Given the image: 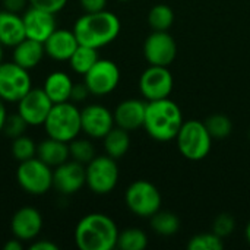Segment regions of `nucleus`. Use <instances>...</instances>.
<instances>
[{
    "instance_id": "obj_1",
    "label": "nucleus",
    "mask_w": 250,
    "mask_h": 250,
    "mask_svg": "<svg viewBox=\"0 0 250 250\" xmlns=\"http://www.w3.org/2000/svg\"><path fill=\"white\" fill-rule=\"evenodd\" d=\"M120 29V19L107 9L98 12H85L73 25V32L78 38V42L97 50L111 44L119 37Z\"/></svg>"
},
{
    "instance_id": "obj_2",
    "label": "nucleus",
    "mask_w": 250,
    "mask_h": 250,
    "mask_svg": "<svg viewBox=\"0 0 250 250\" xmlns=\"http://www.w3.org/2000/svg\"><path fill=\"white\" fill-rule=\"evenodd\" d=\"M117 224L101 212H91L82 217L73 233L75 245L81 250H113L117 246Z\"/></svg>"
},
{
    "instance_id": "obj_3",
    "label": "nucleus",
    "mask_w": 250,
    "mask_h": 250,
    "mask_svg": "<svg viewBox=\"0 0 250 250\" xmlns=\"http://www.w3.org/2000/svg\"><path fill=\"white\" fill-rule=\"evenodd\" d=\"M183 122L180 107L170 98L146 101L144 129L154 141L168 142L176 139Z\"/></svg>"
},
{
    "instance_id": "obj_4",
    "label": "nucleus",
    "mask_w": 250,
    "mask_h": 250,
    "mask_svg": "<svg viewBox=\"0 0 250 250\" xmlns=\"http://www.w3.org/2000/svg\"><path fill=\"white\" fill-rule=\"evenodd\" d=\"M42 126L47 136L69 144L82 132L81 110L72 101L53 104Z\"/></svg>"
},
{
    "instance_id": "obj_5",
    "label": "nucleus",
    "mask_w": 250,
    "mask_h": 250,
    "mask_svg": "<svg viewBox=\"0 0 250 250\" xmlns=\"http://www.w3.org/2000/svg\"><path fill=\"white\" fill-rule=\"evenodd\" d=\"M177 148L180 154L189 161H201L211 152L212 136L201 120L183 122L177 136Z\"/></svg>"
},
{
    "instance_id": "obj_6",
    "label": "nucleus",
    "mask_w": 250,
    "mask_h": 250,
    "mask_svg": "<svg viewBox=\"0 0 250 250\" xmlns=\"http://www.w3.org/2000/svg\"><path fill=\"white\" fill-rule=\"evenodd\" d=\"M16 182L28 195H45L53 188V168L38 157H34L19 163L16 168Z\"/></svg>"
},
{
    "instance_id": "obj_7",
    "label": "nucleus",
    "mask_w": 250,
    "mask_h": 250,
    "mask_svg": "<svg viewBox=\"0 0 250 250\" xmlns=\"http://www.w3.org/2000/svg\"><path fill=\"white\" fill-rule=\"evenodd\" d=\"M127 209L139 218H151L161 209V193L157 186L148 180H136L125 192Z\"/></svg>"
},
{
    "instance_id": "obj_8",
    "label": "nucleus",
    "mask_w": 250,
    "mask_h": 250,
    "mask_svg": "<svg viewBox=\"0 0 250 250\" xmlns=\"http://www.w3.org/2000/svg\"><path fill=\"white\" fill-rule=\"evenodd\" d=\"M86 186L95 195L111 193L119 183L117 160L105 155H95L86 166Z\"/></svg>"
},
{
    "instance_id": "obj_9",
    "label": "nucleus",
    "mask_w": 250,
    "mask_h": 250,
    "mask_svg": "<svg viewBox=\"0 0 250 250\" xmlns=\"http://www.w3.org/2000/svg\"><path fill=\"white\" fill-rule=\"evenodd\" d=\"M32 88L29 70L12 62L0 63V98L4 103H18Z\"/></svg>"
},
{
    "instance_id": "obj_10",
    "label": "nucleus",
    "mask_w": 250,
    "mask_h": 250,
    "mask_svg": "<svg viewBox=\"0 0 250 250\" xmlns=\"http://www.w3.org/2000/svg\"><path fill=\"white\" fill-rule=\"evenodd\" d=\"M83 82L88 86L91 95H108L119 86L120 69L113 60L98 59V62L83 75Z\"/></svg>"
},
{
    "instance_id": "obj_11",
    "label": "nucleus",
    "mask_w": 250,
    "mask_h": 250,
    "mask_svg": "<svg viewBox=\"0 0 250 250\" xmlns=\"http://www.w3.org/2000/svg\"><path fill=\"white\" fill-rule=\"evenodd\" d=\"M174 86V79L167 66L149 64L139 78V91L146 101L168 98Z\"/></svg>"
},
{
    "instance_id": "obj_12",
    "label": "nucleus",
    "mask_w": 250,
    "mask_h": 250,
    "mask_svg": "<svg viewBox=\"0 0 250 250\" xmlns=\"http://www.w3.org/2000/svg\"><path fill=\"white\" fill-rule=\"evenodd\" d=\"M145 60L152 66H170L177 56V44L168 31H152L144 42Z\"/></svg>"
},
{
    "instance_id": "obj_13",
    "label": "nucleus",
    "mask_w": 250,
    "mask_h": 250,
    "mask_svg": "<svg viewBox=\"0 0 250 250\" xmlns=\"http://www.w3.org/2000/svg\"><path fill=\"white\" fill-rule=\"evenodd\" d=\"M16 104L18 113L28 126H42L53 107V101L42 88H31Z\"/></svg>"
},
{
    "instance_id": "obj_14",
    "label": "nucleus",
    "mask_w": 250,
    "mask_h": 250,
    "mask_svg": "<svg viewBox=\"0 0 250 250\" xmlns=\"http://www.w3.org/2000/svg\"><path fill=\"white\" fill-rule=\"evenodd\" d=\"M83 186H86V171L83 164L75 160H67L53 168V188L60 195H75Z\"/></svg>"
},
{
    "instance_id": "obj_15",
    "label": "nucleus",
    "mask_w": 250,
    "mask_h": 250,
    "mask_svg": "<svg viewBox=\"0 0 250 250\" xmlns=\"http://www.w3.org/2000/svg\"><path fill=\"white\" fill-rule=\"evenodd\" d=\"M114 126L113 111L103 104H88L81 110L82 132L91 139H103Z\"/></svg>"
},
{
    "instance_id": "obj_16",
    "label": "nucleus",
    "mask_w": 250,
    "mask_h": 250,
    "mask_svg": "<svg viewBox=\"0 0 250 250\" xmlns=\"http://www.w3.org/2000/svg\"><path fill=\"white\" fill-rule=\"evenodd\" d=\"M22 21L25 26V37L42 44L57 29L56 15L34 6H29L22 13Z\"/></svg>"
},
{
    "instance_id": "obj_17",
    "label": "nucleus",
    "mask_w": 250,
    "mask_h": 250,
    "mask_svg": "<svg viewBox=\"0 0 250 250\" xmlns=\"http://www.w3.org/2000/svg\"><path fill=\"white\" fill-rule=\"evenodd\" d=\"M42 215L34 207H22L10 218L12 236L22 242L35 240L42 230Z\"/></svg>"
},
{
    "instance_id": "obj_18",
    "label": "nucleus",
    "mask_w": 250,
    "mask_h": 250,
    "mask_svg": "<svg viewBox=\"0 0 250 250\" xmlns=\"http://www.w3.org/2000/svg\"><path fill=\"white\" fill-rule=\"evenodd\" d=\"M78 45L79 42L73 29L63 28H57L44 42L45 54L56 62H69Z\"/></svg>"
},
{
    "instance_id": "obj_19",
    "label": "nucleus",
    "mask_w": 250,
    "mask_h": 250,
    "mask_svg": "<svg viewBox=\"0 0 250 250\" xmlns=\"http://www.w3.org/2000/svg\"><path fill=\"white\" fill-rule=\"evenodd\" d=\"M145 110H146L145 101L135 100V98L125 100L113 111L114 123H116V126H119L127 132L144 127Z\"/></svg>"
},
{
    "instance_id": "obj_20",
    "label": "nucleus",
    "mask_w": 250,
    "mask_h": 250,
    "mask_svg": "<svg viewBox=\"0 0 250 250\" xmlns=\"http://www.w3.org/2000/svg\"><path fill=\"white\" fill-rule=\"evenodd\" d=\"M45 56L44 44L31 38H23L13 47L12 60L26 70L37 67Z\"/></svg>"
},
{
    "instance_id": "obj_21",
    "label": "nucleus",
    "mask_w": 250,
    "mask_h": 250,
    "mask_svg": "<svg viewBox=\"0 0 250 250\" xmlns=\"http://www.w3.org/2000/svg\"><path fill=\"white\" fill-rule=\"evenodd\" d=\"M25 37V26L22 15L9 12L6 9L0 10V42L4 47H15Z\"/></svg>"
},
{
    "instance_id": "obj_22",
    "label": "nucleus",
    "mask_w": 250,
    "mask_h": 250,
    "mask_svg": "<svg viewBox=\"0 0 250 250\" xmlns=\"http://www.w3.org/2000/svg\"><path fill=\"white\" fill-rule=\"evenodd\" d=\"M73 83L75 82L72 81L69 73L63 70H54L45 78L42 89L53 101V104H59L64 101H70Z\"/></svg>"
},
{
    "instance_id": "obj_23",
    "label": "nucleus",
    "mask_w": 250,
    "mask_h": 250,
    "mask_svg": "<svg viewBox=\"0 0 250 250\" xmlns=\"http://www.w3.org/2000/svg\"><path fill=\"white\" fill-rule=\"evenodd\" d=\"M37 157L51 168H56L70 158L69 144L47 136V139L37 144Z\"/></svg>"
},
{
    "instance_id": "obj_24",
    "label": "nucleus",
    "mask_w": 250,
    "mask_h": 250,
    "mask_svg": "<svg viewBox=\"0 0 250 250\" xmlns=\"http://www.w3.org/2000/svg\"><path fill=\"white\" fill-rule=\"evenodd\" d=\"M104 151L108 157L120 160L126 155L130 148V135L127 130L114 126L104 138Z\"/></svg>"
},
{
    "instance_id": "obj_25",
    "label": "nucleus",
    "mask_w": 250,
    "mask_h": 250,
    "mask_svg": "<svg viewBox=\"0 0 250 250\" xmlns=\"http://www.w3.org/2000/svg\"><path fill=\"white\" fill-rule=\"evenodd\" d=\"M98 59H100V56H98L97 48L79 44L78 48L75 50V53L72 54V57L69 59V64L75 73L83 76L98 62Z\"/></svg>"
},
{
    "instance_id": "obj_26",
    "label": "nucleus",
    "mask_w": 250,
    "mask_h": 250,
    "mask_svg": "<svg viewBox=\"0 0 250 250\" xmlns=\"http://www.w3.org/2000/svg\"><path fill=\"white\" fill-rule=\"evenodd\" d=\"M151 227L155 233H158L160 236H174L179 230H180V220L176 214L168 212V211H158L157 214H154L151 218Z\"/></svg>"
},
{
    "instance_id": "obj_27",
    "label": "nucleus",
    "mask_w": 250,
    "mask_h": 250,
    "mask_svg": "<svg viewBox=\"0 0 250 250\" xmlns=\"http://www.w3.org/2000/svg\"><path fill=\"white\" fill-rule=\"evenodd\" d=\"M148 246V236L141 229H126L119 231L117 246L122 250H144Z\"/></svg>"
},
{
    "instance_id": "obj_28",
    "label": "nucleus",
    "mask_w": 250,
    "mask_h": 250,
    "mask_svg": "<svg viewBox=\"0 0 250 250\" xmlns=\"http://www.w3.org/2000/svg\"><path fill=\"white\" fill-rule=\"evenodd\" d=\"M174 22V13L167 4H155L148 13V23L152 31H168Z\"/></svg>"
},
{
    "instance_id": "obj_29",
    "label": "nucleus",
    "mask_w": 250,
    "mask_h": 250,
    "mask_svg": "<svg viewBox=\"0 0 250 250\" xmlns=\"http://www.w3.org/2000/svg\"><path fill=\"white\" fill-rule=\"evenodd\" d=\"M69 154H70V160H75L83 166H86L97 155L92 142L89 139H83L79 136L69 142Z\"/></svg>"
},
{
    "instance_id": "obj_30",
    "label": "nucleus",
    "mask_w": 250,
    "mask_h": 250,
    "mask_svg": "<svg viewBox=\"0 0 250 250\" xmlns=\"http://www.w3.org/2000/svg\"><path fill=\"white\" fill-rule=\"evenodd\" d=\"M10 152L18 163H22V161L37 157V144L34 142L32 138H29L26 135H21V136L12 139Z\"/></svg>"
},
{
    "instance_id": "obj_31",
    "label": "nucleus",
    "mask_w": 250,
    "mask_h": 250,
    "mask_svg": "<svg viewBox=\"0 0 250 250\" xmlns=\"http://www.w3.org/2000/svg\"><path fill=\"white\" fill-rule=\"evenodd\" d=\"M204 123H205L209 135L212 136V139H224V138L230 136V133L233 130L231 120L224 114H212Z\"/></svg>"
},
{
    "instance_id": "obj_32",
    "label": "nucleus",
    "mask_w": 250,
    "mask_h": 250,
    "mask_svg": "<svg viewBox=\"0 0 250 250\" xmlns=\"http://www.w3.org/2000/svg\"><path fill=\"white\" fill-rule=\"evenodd\" d=\"M189 250H221L224 249V239L217 236L214 231L211 233H199L193 236L189 243Z\"/></svg>"
},
{
    "instance_id": "obj_33",
    "label": "nucleus",
    "mask_w": 250,
    "mask_h": 250,
    "mask_svg": "<svg viewBox=\"0 0 250 250\" xmlns=\"http://www.w3.org/2000/svg\"><path fill=\"white\" fill-rule=\"evenodd\" d=\"M26 127H28V123L16 111L13 114H7V117L4 120V125H3V129H1V133L6 138L15 139V138H18L21 135H25Z\"/></svg>"
},
{
    "instance_id": "obj_34",
    "label": "nucleus",
    "mask_w": 250,
    "mask_h": 250,
    "mask_svg": "<svg viewBox=\"0 0 250 250\" xmlns=\"http://www.w3.org/2000/svg\"><path fill=\"white\" fill-rule=\"evenodd\" d=\"M234 227H236V223L230 214H220L212 223V231L223 239L229 237L234 231Z\"/></svg>"
},
{
    "instance_id": "obj_35",
    "label": "nucleus",
    "mask_w": 250,
    "mask_h": 250,
    "mask_svg": "<svg viewBox=\"0 0 250 250\" xmlns=\"http://www.w3.org/2000/svg\"><path fill=\"white\" fill-rule=\"evenodd\" d=\"M69 0H29V6L51 12L54 15H57L60 10H63L66 7Z\"/></svg>"
},
{
    "instance_id": "obj_36",
    "label": "nucleus",
    "mask_w": 250,
    "mask_h": 250,
    "mask_svg": "<svg viewBox=\"0 0 250 250\" xmlns=\"http://www.w3.org/2000/svg\"><path fill=\"white\" fill-rule=\"evenodd\" d=\"M91 95L88 86L85 85V82L82 83H73V88H72V94H70V101L72 103H81V101H85L86 97Z\"/></svg>"
},
{
    "instance_id": "obj_37",
    "label": "nucleus",
    "mask_w": 250,
    "mask_h": 250,
    "mask_svg": "<svg viewBox=\"0 0 250 250\" xmlns=\"http://www.w3.org/2000/svg\"><path fill=\"white\" fill-rule=\"evenodd\" d=\"M3 9L13 12V13H22L28 9L29 6V0H1Z\"/></svg>"
},
{
    "instance_id": "obj_38",
    "label": "nucleus",
    "mask_w": 250,
    "mask_h": 250,
    "mask_svg": "<svg viewBox=\"0 0 250 250\" xmlns=\"http://www.w3.org/2000/svg\"><path fill=\"white\" fill-rule=\"evenodd\" d=\"M83 12H98L104 10L107 6V0H79Z\"/></svg>"
},
{
    "instance_id": "obj_39",
    "label": "nucleus",
    "mask_w": 250,
    "mask_h": 250,
    "mask_svg": "<svg viewBox=\"0 0 250 250\" xmlns=\"http://www.w3.org/2000/svg\"><path fill=\"white\" fill-rule=\"evenodd\" d=\"M29 250H59V246L48 239H35L29 245Z\"/></svg>"
},
{
    "instance_id": "obj_40",
    "label": "nucleus",
    "mask_w": 250,
    "mask_h": 250,
    "mask_svg": "<svg viewBox=\"0 0 250 250\" xmlns=\"http://www.w3.org/2000/svg\"><path fill=\"white\" fill-rule=\"evenodd\" d=\"M23 249V242L13 237V239H9L4 245H3V250H22Z\"/></svg>"
},
{
    "instance_id": "obj_41",
    "label": "nucleus",
    "mask_w": 250,
    "mask_h": 250,
    "mask_svg": "<svg viewBox=\"0 0 250 250\" xmlns=\"http://www.w3.org/2000/svg\"><path fill=\"white\" fill-rule=\"evenodd\" d=\"M7 117V111H6V103L0 98V133H1V129H3V125H4V120Z\"/></svg>"
},
{
    "instance_id": "obj_42",
    "label": "nucleus",
    "mask_w": 250,
    "mask_h": 250,
    "mask_svg": "<svg viewBox=\"0 0 250 250\" xmlns=\"http://www.w3.org/2000/svg\"><path fill=\"white\" fill-rule=\"evenodd\" d=\"M245 237H246L248 243H249V245H250V221H249V223H248L246 229H245Z\"/></svg>"
},
{
    "instance_id": "obj_43",
    "label": "nucleus",
    "mask_w": 250,
    "mask_h": 250,
    "mask_svg": "<svg viewBox=\"0 0 250 250\" xmlns=\"http://www.w3.org/2000/svg\"><path fill=\"white\" fill-rule=\"evenodd\" d=\"M3 57H4V45L0 42V63L3 62Z\"/></svg>"
},
{
    "instance_id": "obj_44",
    "label": "nucleus",
    "mask_w": 250,
    "mask_h": 250,
    "mask_svg": "<svg viewBox=\"0 0 250 250\" xmlns=\"http://www.w3.org/2000/svg\"><path fill=\"white\" fill-rule=\"evenodd\" d=\"M119 1H130V0H119Z\"/></svg>"
},
{
    "instance_id": "obj_45",
    "label": "nucleus",
    "mask_w": 250,
    "mask_h": 250,
    "mask_svg": "<svg viewBox=\"0 0 250 250\" xmlns=\"http://www.w3.org/2000/svg\"><path fill=\"white\" fill-rule=\"evenodd\" d=\"M249 139H250V130H249Z\"/></svg>"
}]
</instances>
